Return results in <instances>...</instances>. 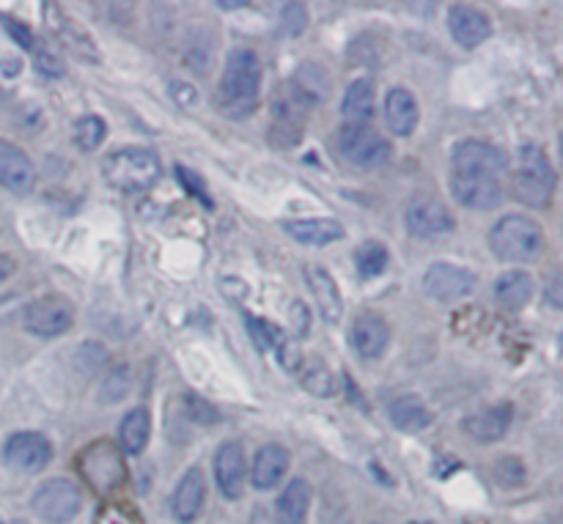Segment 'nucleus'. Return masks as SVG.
I'll return each instance as SVG.
<instances>
[{
    "instance_id": "f257e3e1",
    "label": "nucleus",
    "mask_w": 563,
    "mask_h": 524,
    "mask_svg": "<svg viewBox=\"0 0 563 524\" xmlns=\"http://www.w3.org/2000/svg\"><path fill=\"white\" fill-rule=\"evenodd\" d=\"M258 88H262V60L253 49L236 47L225 58L220 77V104L229 115H247L256 108Z\"/></svg>"
},
{
    "instance_id": "f03ea898",
    "label": "nucleus",
    "mask_w": 563,
    "mask_h": 524,
    "mask_svg": "<svg viewBox=\"0 0 563 524\" xmlns=\"http://www.w3.org/2000/svg\"><path fill=\"white\" fill-rule=\"evenodd\" d=\"M163 165L152 148L143 146H121L113 148L108 157L102 159V176L113 190L124 192H146L157 185Z\"/></svg>"
},
{
    "instance_id": "7ed1b4c3",
    "label": "nucleus",
    "mask_w": 563,
    "mask_h": 524,
    "mask_svg": "<svg viewBox=\"0 0 563 524\" xmlns=\"http://www.w3.org/2000/svg\"><path fill=\"white\" fill-rule=\"evenodd\" d=\"M515 196L526 207L544 209L550 207L555 196V168L550 163L548 152L537 143H526L517 148V170H515Z\"/></svg>"
},
{
    "instance_id": "20e7f679",
    "label": "nucleus",
    "mask_w": 563,
    "mask_h": 524,
    "mask_svg": "<svg viewBox=\"0 0 563 524\" xmlns=\"http://www.w3.org/2000/svg\"><path fill=\"white\" fill-rule=\"evenodd\" d=\"M489 250L498 261L528 264L544 250V231L537 220L522 214H506L489 231Z\"/></svg>"
},
{
    "instance_id": "39448f33",
    "label": "nucleus",
    "mask_w": 563,
    "mask_h": 524,
    "mask_svg": "<svg viewBox=\"0 0 563 524\" xmlns=\"http://www.w3.org/2000/svg\"><path fill=\"white\" fill-rule=\"evenodd\" d=\"M335 143H339L341 157L346 163L357 165V168L379 170L394 159V146L374 126L357 124V121H350V124L341 126L339 135H335Z\"/></svg>"
},
{
    "instance_id": "423d86ee",
    "label": "nucleus",
    "mask_w": 563,
    "mask_h": 524,
    "mask_svg": "<svg viewBox=\"0 0 563 524\" xmlns=\"http://www.w3.org/2000/svg\"><path fill=\"white\" fill-rule=\"evenodd\" d=\"M77 467H80L88 487L99 494L115 492L126 478L124 456H121V450L110 443L88 445L80 454V459H77Z\"/></svg>"
},
{
    "instance_id": "0eeeda50",
    "label": "nucleus",
    "mask_w": 563,
    "mask_h": 524,
    "mask_svg": "<svg viewBox=\"0 0 563 524\" xmlns=\"http://www.w3.org/2000/svg\"><path fill=\"white\" fill-rule=\"evenodd\" d=\"M33 514L47 524H66L75 520L82 509V494L66 478H53L44 481L31 498Z\"/></svg>"
},
{
    "instance_id": "6e6552de",
    "label": "nucleus",
    "mask_w": 563,
    "mask_h": 524,
    "mask_svg": "<svg viewBox=\"0 0 563 524\" xmlns=\"http://www.w3.org/2000/svg\"><path fill=\"white\" fill-rule=\"evenodd\" d=\"M22 322H25L27 333L38 335V338H58V335L69 333L71 322H75V305L60 294L38 297L25 308Z\"/></svg>"
},
{
    "instance_id": "1a4fd4ad",
    "label": "nucleus",
    "mask_w": 563,
    "mask_h": 524,
    "mask_svg": "<svg viewBox=\"0 0 563 524\" xmlns=\"http://www.w3.org/2000/svg\"><path fill=\"white\" fill-rule=\"evenodd\" d=\"M405 225L416 239H440L456 231V220L451 209L438 198H416L405 212Z\"/></svg>"
},
{
    "instance_id": "9d476101",
    "label": "nucleus",
    "mask_w": 563,
    "mask_h": 524,
    "mask_svg": "<svg viewBox=\"0 0 563 524\" xmlns=\"http://www.w3.org/2000/svg\"><path fill=\"white\" fill-rule=\"evenodd\" d=\"M509 168V159L500 152L498 146L487 141H476L467 137L460 141L451 152V170H462V174H478V176H493L500 179V174Z\"/></svg>"
},
{
    "instance_id": "9b49d317",
    "label": "nucleus",
    "mask_w": 563,
    "mask_h": 524,
    "mask_svg": "<svg viewBox=\"0 0 563 524\" xmlns=\"http://www.w3.org/2000/svg\"><path fill=\"white\" fill-rule=\"evenodd\" d=\"M476 272H471L465 267H456V264H432L423 272V291L438 302L465 300V297H471L476 291Z\"/></svg>"
},
{
    "instance_id": "f8f14e48",
    "label": "nucleus",
    "mask_w": 563,
    "mask_h": 524,
    "mask_svg": "<svg viewBox=\"0 0 563 524\" xmlns=\"http://www.w3.org/2000/svg\"><path fill=\"white\" fill-rule=\"evenodd\" d=\"M451 192L456 201L467 209H478V212H489L504 203V187L493 176L478 174H462V170H451L449 179Z\"/></svg>"
},
{
    "instance_id": "ddd939ff",
    "label": "nucleus",
    "mask_w": 563,
    "mask_h": 524,
    "mask_svg": "<svg viewBox=\"0 0 563 524\" xmlns=\"http://www.w3.org/2000/svg\"><path fill=\"white\" fill-rule=\"evenodd\" d=\"M5 465L20 472H42L53 461V445L38 432H16L3 445Z\"/></svg>"
},
{
    "instance_id": "4468645a",
    "label": "nucleus",
    "mask_w": 563,
    "mask_h": 524,
    "mask_svg": "<svg viewBox=\"0 0 563 524\" xmlns=\"http://www.w3.org/2000/svg\"><path fill=\"white\" fill-rule=\"evenodd\" d=\"M214 481L225 500H240L245 494L247 461L240 443H223L214 454Z\"/></svg>"
},
{
    "instance_id": "2eb2a0df",
    "label": "nucleus",
    "mask_w": 563,
    "mask_h": 524,
    "mask_svg": "<svg viewBox=\"0 0 563 524\" xmlns=\"http://www.w3.org/2000/svg\"><path fill=\"white\" fill-rule=\"evenodd\" d=\"M33 185H36V168L31 157L11 141H0V187L25 196L33 190Z\"/></svg>"
},
{
    "instance_id": "dca6fc26",
    "label": "nucleus",
    "mask_w": 563,
    "mask_h": 524,
    "mask_svg": "<svg viewBox=\"0 0 563 524\" xmlns=\"http://www.w3.org/2000/svg\"><path fill=\"white\" fill-rule=\"evenodd\" d=\"M449 31L460 47L473 49L493 36V22H489V16L484 14V11L460 3V5H451Z\"/></svg>"
},
{
    "instance_id": "f3484780",
    "label": "nucleus",
    "mask_w": 563,
    "mask_h": 524,
    "mask_svg": "<svg viewBox=\"0 0 563 524\" xmlns=\"http://www.w3.org/2000/svg\"><path fill=\"white\" fill-rule=\"evenodd\" d=\"M203 500H207V478L198 467L187 470L181 476L179 487L174 489V498H170V514L179 524H190L198 520V514L203 511Z\"/></svg>"
},
{
    "instance_id": "a211bd4d",
    "label": "nucleus",
    "mask_w": 563,
    "mask_h": 524,
    "mask_svg": "<svg viewBox=\"0 0 563 524\" xmlns=\"http://www.w3.org/2000/svg\"><path fill=\"white\" fill-rule=\"evenodd\" d=\"M390 341L388 322L377 313H361V316L352 322V346H355L357 355L363 360H377L385 355Z\"/></svg>"
},
{
    "instance_id": "6ab92c4d",
    "label": "nucleus",
    "mask_w": 563,
    "mask_h": 524,
    "mask_svg": "<svg viewBox=\"0 0 563 524\" xmlns=\"http://www.w3.org/2000/svg\"><path fill=\"white\" fill-rule=\"evenodd\" d=\"M306 280L324 322L339 324L341 319H344V297H341L339 283L333 280V275L324 267L311 264V267H306Z\"/></svg>"
},
{
    "instance_id": "aec40b11",
    "label": "nucleus",
    "mask_w": 563,
    "mask_h": 524,
    "mask_svg": "<svg viewBox=\"0 0 563 524\" xmlns=\"http://www.w3.org/2000/svg\"><path fill=\"white\" fill-rule=\"evenodd\" d=\"M511 426V406L500 404V406H487V410H478L473 415H467L462 421V432L467 434L476 443H498V439L506 437Z\"/></svg>"
},
{
    "instance_id": "412c9836",
    "label": "nucleus",
    "mask_w": 563,
    "mask_h": 524,
    "mask_svg": "<svg viewBox=\"0 0 563 524\" xmlns=\"http://www.w3.org/2000/svg\"><path fill=\"white\" fill-rule=\"evenodd\" d=\"M289 465H291V454L284 448V445L278 443L264 445V448L256 454V459H253L251 483L256 489H262V492H267V489L278 487V481L286 476Z\"/></svg>"
},
{
    "instance_id": "4be33fe9",
    "label": "nucleus",
    "mask_w": 563,
    "mask_h": 524,
    "mask_svg": "<svg viewBox=\"0 0 563 524\" xmlns=\"http://www.w3.org/2000/svg\"><path fill=\"white\" fill-rule=\"evenodd\" d=\"M284 231L295 242L308 247H328L333 242L344 239V225L339 220L330 218H317V220H286Z\"/></svg>"
},
{
    "instance_id": "5701e85b",
    "label": "nucleus",
    "mask_w": 563,
    "mask_h": 524,
    "mask_svg": "<svg viewBox=\"0 0 563 524\" xmlns=\"http://www.w3.org/2000/svg\"><path fill=\"white\" fill-rule=\"evenodd\" d=\"M418 119V102L407 88H394L385 97V121H388V130L399 137H410L416 132Z\"/></svg>"
},
{
    "instance_id": "b1692460",
    "label": "nucleus",
    "mask_w": 563,
    "mask_h": 524,
    "mask_svg": "<svg viewBox=\"0 0 563 524\" xmlns=\"http://www.w3.org/2000/svg\"><path fill=\"white\" fill-rule=\"evenodd\" d=\"M311 483L306 478H291L289 487L280 492L275 514H278V524H306L308 511H311Z\"/></svg>"
},
{
    "instance_id": "393cba45",
    "label": "nucleus",
    "mask_w": 563,
    "mask_h": 524,
    "mask_svg": "<svg viewBox=\"0 0 563 524\" xmlns=\"http://www.w3.org/2000/svg\"><path fill=\"white\" fill-rule=\"evenodd\" d=\"M533 291H537L533 278L522 269H509L495 280V297L506 311H522L533 300Z\"/></svg>"
},
{
    "instance_id": "a878e982",
    "label": "nucleus",
    "mask_w": 563,
    "mask_h": 524,
    "mask_svg": "<svg viewBox=\"0 0 563 524\" xmlns=\"http://www.w3.org/2000/svg\"><path fill=\"white\" fill-rule=\"evenodd\" d=\"M388 415L390 423H394L399 432L407 434H418L423 432V428L432 426V412H429V406L423 404L418 395H401V399H396L394 404L388 406Z\"/></svg>"
},
{
    "instance_id": "bb28decb",
    "label": "nucleus",
    "mask_w": 563,
    "mask_h": 524,
    "mask_svg": "<svg viewBox=\"0 0 563 524\" xmlns=\"http://www.w3.org/2000/svg\"><path fill=\"white\" fill-rule=\"evenodd\" d=\"M148 434H152V417L148 410L135 406V410L126 412L119 423V445L121 454L137 456L148 445Z\"/></svg>"
},
{
    "instance_id": "cd10ccee",
    "label": "nucleus",
    "mask_w": 563,
    "mask_h": 524,
    "mask_svg": "<svg viewBox=\"0 0 563 524\" xmlns=\"http://www.w3.org/2000/svg\"><path fill=\"white\" fill-rule=\"evenodd\" d=\"M289 82L297 88V91L306 93V97L311 99L313 104L322 102V99L330 97V75H328V69H322V66L313 64V60L302 64L300 69L295 71V77H291Z\"/></svg>"
},
{
    "instance_id": "c85d7f7f",
    "label": "nucleus",
    "mask_w": 563,
    "mask_h": 524,
    "mask_svg": "<svg viewBox=\"0 0 563 524\" xmlns=\"http://www.w3.org/2000/svg\"><path fill=\"white\" fill-rule=\"evenodd\" d=\"M341 113L350 115L357 124H366L374 113V82L372 80H355L344 93V104Z\"/></svg>"
},
{
    "instance_id": "c756f323",
    "label": "nucleus",
    "mask_w": 563,
    "mask_h": 524,
    "mask_svg": "<svg viewBox=\"0 0 563 524\" xmlns=\"http://www.w3.org/2000/svg\"><path fill=\"white\" fill-rule=\"evenodd\" d=\"M388 264H390V253L388 247L379 245V242H366V245H361L355 250V267L363 280L379 278V275L388 269Z\"/></svg>"
},
{
    "instance_id": "7c9ffc66",
    "label": "nucleus",
    "mask_w": 563,
    "mask_h": 524,
    "mask_svg": "<svg viewBox=\"0 0 563 524\" xmlns=\"http://www.w3.org/2000/svg\"><path fill=\"white\" fill-rule=\"evenodd\" d=\"M300 377H302V388H306L311 395H319V399H330V395H335V379L333 374L328 371L324 363L311 360L306 368H300Z\"/></svg>"
},
{
    "instance_id": "2f4dec72",
    "label": "nucleus",
    "mask_w": 563,
    "mask_h": 524,
    "mask_svg": "<svg viewBox=\"0 0 563 524\" xmlns=\"http://www.w3.org/2000/svg\"><path fill=\"white\" fill-rule=\"evenodd\" d=\"M104 135H108V124L99 115H82L75 124V143L82 152H93L102 146Z\"/></svg>"
},
{
    "instance_id": "473e14b6",
    "label": "nucleus",
    "mask_w": 563,
    "mask_h": 524,
    "mask_svg": "<svg viewBox=\"0 0 563 524\" xmlns=\"http://www.w3.org/2000/svg\"><path fill=\"white\" fill-rule=\"evenodd\" d=\"M126 393H130V366H119L113 368V371L104 374L99 401H104V404H115V401L124 399Z\"/></svg>"
},
{
    "instance_id": "72a5a7b5",
    "label": "nucleus",
    "mask_w": 563,
    "mask_h": 524,
    "mask_svg": "<svg viewBox=\"0 0 563 524\" xmlns=\"http://www.w3.org/2000/svg\"><path fill=\"white\" fill-rule=\"evenodd\" d=\"M493 472L495 481L506 489H517L526 483V467H522V461L517 456H504V459L495 461Z\"/></svg>"
},
{
    "instance_id": "f704fd0d",
    "label": "nucleus",
    "mask_w": 563,
    "mask_h": 524,
    "mask_svg": "<svg viewBox=\"0 0 563 524\" xmlns=\"http://www.w3.org/2000/svg\"><path fill=\"white\" fill-rule=\"evenodd\" d=\"M273 352H275V357H278V363L286 368V371L300 374V368H302L300 349H297L295 341L286 338V335L280 333V330H278V335H275V341H273Z\"/></svg>"
},
{
    "instance_id": "c9c22d12",
    "label": "nucleus",
    "mask_w": 563,
    "mask_h": 524,
    "mask_svg": "<svg viewBox=\"0 0 563 524\" xmlns=\"http://www.w3.org/2000/svg\"><path fill=\"white\" fill-rule=\"evenodd\" d=\"M308 25V9L302 3H286L280 11V31L286 36H297V33L306 31Z\"/></svg>"
},
{
    "instance_id": "e433bc0d",
    "label": "nucleus",
    "mask_w": 563,
    "mask_h": 524,
    "mask_svg": "<svg viewBox=\"0 0 563 524\" xmlns=\"http://www.w3.org/2000/svg\"><path fill=\"white\" fill-rule=\"evenodd\" d=\"M185 404H187V415L192 417L196 423H203V426H209V423H218L220 415L218 410H214L212 404H207L203 399H198V395H185Z\"/></svg>"
},
{
    "instance_id": "4c0bfd02",
    "label": "nucleus",
    "mask_w": 563,
    "mask_h": 524,
    "mask_svg": "<svg viewBox=\"0 0 563 524\" xmlns=\"http://www.w3.org/2000/svg\"><path fill=\"white\" fill-rule=\"evenodd\" d=\"M245 322H247V330H251L253 341H256L264 352L273 349V341L275 335H278V330H275L269 322H264V319H256V316H245Z\"/></svg>"
},
{
    "instance_id": "58836bf2",
    "label": "nucleus",
    "mask_w": 563,
    "mask_h": 524,
    "mask_svg": "<svg viewBox=\"0 0 563 524\" xmlns=\"http://www.w3.org/2000/svg\"><path fill=\"white\" fill-rule=\"evenodd\" d=\"M104 363V349L99 344H82L77 352V366L82 368V374H93L97 368H102Z\"/></svg>"
},
{
    "instance_id": "ea45409f",
    "label": "nucleus",
    "mask_w": 563,
    "mask_h": 524,
    "mask_svg": "<svg viewBox=\"0 0 563 524\" xmlns=\"http://www.w3.org/2000/svg\"><path fill=\"white\" fill-rule=\"evenodd\" d=\"M97 524H143V522L135 511L124 509V505H108L104 511H99Z\"/></svg>"
},
{
    "instance_id": "a19ab883",
    "label": "nucleus",
    "mask_w": 563,
    "mask_h": 524,
    "mask_svg": "<svg viewBox=\"0 0 563 524\" xmlns=\"http://www.w3.org/2000/svg\"><path fill=\"white\" fill-rule=\"evenodd\" d=\"M289 322H291V327H295V333L300 335V338H306V335L311 333V313H308V308L302 305L300 300L291 302Z\"/></svg>"
},
{
    "instance_id": "79ce46f5",
    "label": "nucleus",
    "mask_w": 563,
    "mask_h": 524,
    "mask_svg": "<svg viewBox=\"0 0 563 524\" xmlns=\"http://www.w3.org/2000/svg\"><path fill=\"white\" fill-rule=\"evenodd\" d=\"M36 69L47 77L64 75V64H60L58 55H55L53 49H44V47L42 49L36 47Z\"/></svg>"
},
{
    "instance_id": "37998d69",
    "label": "nucleus",
    "mask_w": 563,
    "mask_h": 524,
    "mask_svg": "<svg viewBox=\"0 0 563 524\" xmlns=\"http://www.w3.org/2000/svg\"><path fill=\"white\" fill-rule=\"evenodd\" d=\"M168 91H170V97H174V102L181 104V108H190V104L198 102L196 86H190V82H185V80H170Z\"/></svg>"
},
{
    "instance_id": "c03bdc74",
    "label": "nucleus",
    "mask_w": 563,
    "mask_h": 524,
    "mask_svg": "<svg viewBox=\"0 0 563 524\" xmlns=\"http://www.w3.org/2000/svg\"><path fill=\"white\" fill-rule=\"evenodd\" d=\"M3 25H5V31L11 33V36H16V42H20L22 47H25V49H36V42H33V33L27 31V27L22 25V22L11 20V16H3Z\"/></svg>"
},
{
    "instance_id": "a18cd8bd",
    "label": "nucleus",
    "mask_w": 563,
    "mask_h": 524,
    "mask_svg": "<svg viewBox=\"0 0 563 524\" xmlns=\"http://www.w3.org/2000/svg\"><path fill=\"white\" fill-rule=\"evenodd\" d=\"M176 170H179V179H181V185H185L187 190H192V192H196V196L201 198V201L207 203V207H212V201H209V198H207V190H203L201 179H198V176L192 174V170L181 168V165H179V168H176Z\"/></svg>"
},
{
    "instance_id": "49530a36",
    "label": "nucleus",
    "mask_w": 563,
    "mask_h": 524,
    "mask_svg": "<svg viewBox=\"0 0 563 524\" xmlns=\"http://www.w3.org/2000/svg\"><path fill=\"white\" fill-rule=\"evenodd\" d=\"M14 269H16L14 258L5 256V253H0V283H5V280L11 278V275H14Z\"/></svg>"
},
{
    "instance_id": "de8ad7c7",
    "label": "nucleus",
    "mask_w": 563,
    "mask_h": 524,
    "mask_svg": "<svg viewBox=\"0 0 563 524\" xmlns=\"http://www.w3.org/2000/svg\"><path fill=\"white\" fill-rule=\"evenodd\" d=\"M550 302H553L555 308H561V294H559V275H553V280H550Z\"/></svg>"
},
{
    "instance_id": "09e8293b",
    "label": "nucleus",
    "mask_w": 563,
    "mask_h": 524,
    "mask_svg": "<svg viewBox=\"0 0 563 524\" xmlns=\"http://www.w3.org/2000/svg\"><path fill=\"white\" fill-rule=\"evenodd\" d=\"M11 524H27V522H22V520H16V522H11Z\"/></svg>"
}]
</instances>
